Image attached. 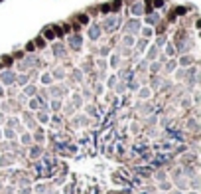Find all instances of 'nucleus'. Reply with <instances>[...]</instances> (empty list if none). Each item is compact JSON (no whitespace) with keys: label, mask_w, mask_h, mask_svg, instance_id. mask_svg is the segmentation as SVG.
Listing matches in <instances>:
<instances>
[{"label":"nucleus","mask_w":201,"mask_h":194,"mask_svg":"<svg viewBox=\"0 0 201 194\" xmlns=\"http://www.w3.org/2000/svg\"><path fill=\"white\" fill-rule=\"evenodd\" d=\"M16 81H18L20 85H26V83H28V75H20V77H16Z\"/></svg>","instance_id":"412c9836"},{"label":"nucleus","mask_w":201,"mask_h":194,"mask_svg":"<svg viewBox=\"0 0 201 194\" xmlns=\"http://www.w3.org/2000/svg\"><path fill=\"white\" fill-rule=\"evenodd\" d=\"M24 93L30 95V97H34V95H36V87H34V85H26V87H24Z\"/></svg>","instance_id":"2eb2a0df"},{"label":"nucleus","mask_w":201,"mask_h":194,"mask_svg":"<svg viewBox=\"0 0 201 194\" xmlns=\"http://www.w3.org/2000/svg\"><path fill=\"white\" fill-rule=\"evenodd\" d=\"M30 141H32V137H30L28 133H26V135H24V137H22V143H24V145H28Z\"/></svg>","instance_id":"7c9ffc66"},{"label":"nucleus","mask_w":201,"mask_h":194,"mask_svg":"<svg viewBox=\"0 0 201 194\" xmlns=\"http://www.w3.org/2000/svg\"><path fill=\"white\" fill-rule=\"evenodd\" d=\"M118 24H120V18L118 16H107L103 22V28L101 30H107V32H114L118 28Z\"/></svg>","instance_id":"f257e3e1"},{"label":"nucleus","mask_w":201,"mask_h":194,"mask_svg":"<svg viewBox=\"0 0 201 194\" xmlns=\"http://www.w3.org/2000/svg\"><path fill=\"white\" fill-rule=\"evenodd\" d=\"M140 28H142V24H140V20H138V18L128 20L126 26H124V30H126V32L130 34V36H132V34H138V32H140Z\"/></svg>","instance_id":"f03ea898"},{"label":"nucleus","mask_w":201,"mask_h":194,"mask_svg":"<svg viewBox=\"0 0 201 194\" xmlns=\"http://www.w3.org/2000/svg\"><path fill=\"white\" fill-rule=\"evenodd\" d=\"M101 32H103L101 26H91L89 32H87V36H89L91 40H99V38H101Z\"/></svg>","instance_id":"39448f33"},{"label":"nucleus","mask_w":201,"mask_h":194,"mask_svg":"<svg viewBox=\"0 0 201 194\" xmlns=\"http://www.w3.org/2000/svg\"><path fill=\"white\" fill-rule=\"evenodd\" d=\"M0 137H2V131H0Z\"/></svg>","instance_id":"58836bf2"},{"label":"nucleus","mask_w":201,"mask_h":194,"mask_svg":"<svg viewBox=\"0 0 201 194\" xmlns=\"http://www.w3.org/2000/svg\"><path fill=\"white\" fill-rule=\"evenodd\" d=\"M146 22H148L150 26H154V24L160 22V16L158 14H148V16H146Z\"/></svg>","instance_id":"6e6552de"},{"label":"nucleus","mask_w":201,"mask_h":194,"mask_svg":"<svg viewBox=\"0 0 201 194\" xmlns=\"http://www.w3.org/2000/svg\"><path fill=\"white\" fill-rule=\"evenodd\" d=\"M52 77H55V79H63V77H65V71L59 67V69H55V71L52 73Z\"/></svg>","instance_id":"4468645a"},{"label":"nucleus","mask_w":201,"mask_h":194,"mask_svg":"<svg viewBox=\"0 0 201 194\" xmlns=\"http://www.w3.org/2000/svg\"><path fill=\"white\" fill-rule=\"evenodd\" d=\"M173 69H176V62L172 60V62H168V66H166V71H173Z\"/></svg>","instance_id":"bb28decb"},{"label":"nucleus","mask_w":201,"mask_h":194,"mask_svg":"<svg viewBox=\"0 0 201 194\" xmlns=\"http://www.w3.org/2000/svg\"><path fill=\"white\" fill-rule=\"evenodd\" d=\"M37 63V57H34V56H28L26 60L22 62V67H34Z\"/></svg>","instance_id":"423d86ee"},{"label":"nucleus","mask_w":201,"mask_h":194,"mask_svg":"<svg viewBox=\"0 0 201 194\" xmlns=\"http://www.w3.org/2000/svg\"><path fill=\"white\" fill-rule=\"evenodd\" d=\"M37 105H40V101H37V99H32V101H30V109H37Z\"/></svg>","instance_id":"c85d7f7f"},{"label":"nucleus","mask_w":201,"mask_h":194,"mask_svg":"<svg viewBox=\"0 0 201 194\" xmlns=\"http://www.w3.org/2000/svg\"><path fill=\"white\" fill-rule=\"evenodd\" d=\"M36 141H37V143H42V141H43V133H42V131H37V133H36Z\"/></svg>","instance_id":"2f4dec72"},{"label":"nucleus","mask_w":201,"mask_h":194,"mask_svg":"<svg viewBox=\"0 0 201 194\" xmlns=\"http://www.w3.org/2000/svg\"><path fill=\"white\" fill-rule=\"evenodd\" d=\"M40 152H42V149H40V147H34V149H32V159L40 156Z\"/></svg>","instance_id":"a878e982"},{"label":"nucleus","mask_w":201,"mask_h":194,"mask_svg":"<svg viewBox=\"0 0 201 194\" xmlns=\"http://www.w3.org/2000/svg\"><path fill=\"white\" fill-rule=\"evenodd\" d=\"M73 75H75V79H77V81H81V79H83V75H81V71H79V69H75V73H73Z\"/></svg>","instance_id":"473e14b6"},{"label":"nucleus","mask_w":201,"mask_h":194,"mask_svg":"<svg viewBox=\"0 0 201 194\" xmlns=\"http://www.w3.org/2000/svg\"><path fill=\"white\" fill-rule=\"evenodd\" d=\"M24 121H26V125H28L30 129H34V127H36V121L32 119V115H28V113H26V115H24Z\"/></svg>","instance_id":"9b49d317"},{"label":"nucleus","mask_w":201,"mask_h":194,"mask_svg":"<svg viewBox=\"0 0 201 194\" xmlns=\"http://www.w3.org/2000/svg\"><path fill=\"white\" fill-rule=\"evenodd\" d=\"M160 67H162V63H158V62H152V66H150V69H152V71H154V73H156V71H160Z\"/></svg>","instance_id":"5701e85b"},{"label":"nucleus","mask_w":201,"mask_h":194,"mask_svg":"<svg viewBox=\"0 0 201 194\" xmlns=\"http://www.w3.org/2000/svg\"><path fill=\"white\" fill-rule=\"evenodd\" d=\"M156 56H158V46H152L148 50V60H156Z\"/></svg>","instance_id":"f8f14e48"},{"label":"nucleus","mask_w":201,"mask_h":194,"mask_svg":"<svg viewBox=\"0 0 201 194\" xmlns=\"http://www.w3.org/2000/svg\"><path fill=\"white\" fill-rule=\"evenodd\" d=\"M0 81L6 83V85H12V83H16V73H14V71H2Z\"/></svg>","instance_id":"7ed1b4c3"},{"label":"nucleus","mask_w":201,"mask_h":194,"mask_svg":"<svg viewBox=\"0 0 201 194\" xmlns=\"http://www.w3.org/2000/svg\"><path fill=\"white\" fill-rule=\"evenodd\" d=\"M81 44H83V38H81L79 34H73V36L69 38V46L73 48V50H79V48H81Z\"/></svg>","instance_id":"20e7f679"},{"label":"nucleus","mask_w":201,"mask_h":194,"mask_svg":"<svg viewBox=\"0 0 201 194\" xmlns=\"http://www.w3.org/2000/svg\"><path fill=\"white\" fill-rule=\"evenodd\" d=\"M114 83H117V77H111V79H108V85L112 87V85H114Z\"/></svg>","instance_id":"c9c22d12"},{"label":"nucleus","mask_w":201,"mask_h":194,"mask_svg":"<svg viewBox=\"0 0 201 194\" xmlns=\"http://www.w3.org/2000/svg\"><path fill=\"white\" fill-rule=\"evenodd\" d=\"M52 109H53V111H59V109H61V101L53 99V101H52Z\"/></svg>","instance_id":"4be33fe9"},{"label":"nucleus","mask_w":201,"mask_h":194,"mask_svg":"<svg viewBox=\"0 0 201 194\" xmlns=\"http://www.w3.org/2000/svg\"><path fill=\"white\" fill-rule=\"evenodd\" d=\"M53 81V77H52V73H43L42 75V83H46V85H49Z\"/></svg>","instance_id":"dca6fc26"},{"label":"nucleus","mask_w":201,"mask_h":194,"mask_svg":"<svg viewBox=\"0 0 201 194\" xmlns=\"http://www.w3.org/2000/svg\"><path fill=\"white\" fill-rule=\"evenodd\" d=\"M53 54H55V56H65V48L61 46V44H55V46H53Z\"/></svg>","instance_id":"9d476101"},{"label":"nucleus","mask_w":201,"mask_h":194,"mask_svg":"<svg viewBox=\"0 0 201 194\" xmlns=\"http://www.w3.org/2000/svg\"><path fill=\"white\" fill-rule=\"evenodd\" d=\"M189 129H197V123H195V121H193V119H191V121H189Z\"/></svg>","instance_id":"f704fd0d"},{"label":"nucleus","mask_w":201,"mask_h":194,"mask_svg":"<svg viewBox=\"0 0 201 194\" xmlns=\"http://www.w3.org/2000/svg\"><path fill=\"white\" fill-rule=\"evenodd\" d=\"M37 121H40V123H47V121H49V115L40 111V113H37Z\"/></svg>","instance_id":"ddd939ff"},{"label":"nucleus","mask_w":201,"mask_h":194,"mask_svg":"<svg viewBox=\"0 0 201 194\" xmlns=\"http://www.w3.org/2000/svg\"><path fill=\"white\" fill-rule=\"evenodd\" d=\"M4 135H6L8 139H16V133H14V129H12V127H10V129H6V131H4Z\"/></svg>","instance_id":"6ab92c4d"},{"label":"nucleus","mask_w":201,"mask_h":194,"mask_svg":"<svg viewBox=\"0 0 201 194\" xmlns=\"http://www.w3.org/2000/svg\"><path fill=\"white\" fill-rule=\"evenodd\" d=\"M164 44H166V38H164V36H160V38L156 40V46H164Z\"/></svg>","instance_id":"c756f323"},{"label":"nucleus","mask_w":201,"mask_h":194,"mask_svg":"<svg viewBox=\"0 0 201 194\" xmlns=\"http://www.w3.org/2000/svg\"><path fill=\"white\" fill-rule=\"evenodd\" d=\"M2 93H4V89H2V87H0V95H2Z\"/></svg>","instance_id":"4c0bfd02"},{"label":"nucleus","mask_w":201,"mask_h":194,"mask_svg":"<svg viewBox=\"0 0 201 194\" xmlns=\"http://www.w3.org/2000/svg\"><path fill=\"white\" fill-rule=\"evenodd\" d=\"M191 60H193L191 56H183L182 60H179V63H182V66H189V63H191Z\"/></svg>","instance_id":"f3484780"},{"label":"nucleus","mask_w":201,"mask_h":194,"mask_svg":"<svg viewBox=\"0 0 201 194\" xmlns=\"http://www.w3.org/2000/svg\"><path fill=\"white\" fill-rule=\"evenodd\" d=\"M166 54H168V56H173V54H176V48L168 44V46H166Z\"/></svg>","instance_id":"b1692460"},{"label":"nucleus","mask_w":201,"mask_h":194,"mask_svg":"<svg viewBox=\"0 0 201 194\" xmlns=\"http://www.w3.org/2000/svg\"><path fill=\"white\" fill-rule=\"evenodd\" d=\"M138 95H140L142 99H146V97H150V89H148V87H142V89H140V93H138Z\"/></svg>","instance_id":"a211bd4d"},{"label":"nucleus","mask_w":201,"mask_h":194,"mask_svg":"<svg viewBox=\"0 0 201 194\" xmlns=\"http://www.w3.org/2000/svg\"><path fill=\"white\" fill-rule=\"evenodd\" d=\"M132 14H134V16H142V14H144V4H142V2L134 4V6H132Z\"/></svg>","instance_id":"0eeeda50"},{"label":"nucleus","mask_w":201,"mask_h":194,"mask_svg":"<svg viewBox=\"0 0 201 194\" xmlns=\"http://www.w3.org/2000/svg\"><path fill=\"white\" fill-rule=\"evenodd\" d=\"M111 66H112V67L118 66V56H112V57H111Z\"/></svg>","instance_id":"cd10ccee"},{"label":"nucleus","mask_w":201,"mask_h":194,"mask_svg":"<svg viewBox=\"0 0 201 194\" xmlns=\"http://www.w3.org/2000/svg\"><path fill=\"white\" fill-rule=\"evenodd\" d=\"M2 121H4V115H2V113H0V123H2Z\"/></svg>","instance_id":"e433bc0d"},{"label":"nucleus","mask_w":201,"mask_h":194,"mask_svg":"<svg viewBox=\"0 0 201 194\" xmlns=\"http://www.w3.org/2000/svg\"><path fill=\"white\" fill-rule=\"evenodd\" d=\"M146 44H148L146 40H140V42L136 44V48H138V52H144V50H146Z\"/></svg>","instance_id":"aec40b11"},{"label":"nucleus","mask_w":201,"mask_h":194,"mask_svg":"<svg viewBox=\"0 0 201 194\" xmlns=\"http://www.w3.org/2000/svg\"><path fill=\"white\" fill-rule=\"evenodd\" d=\"M142 30V34H144V38H150V36H152V30L148 28V26H146V28H140Z\"/></svg>","instance_id":"393cba45"},{"label":"nucleus","mask_w":201,"mask_h":194,"mask_svg":"<svg viewBox=\"0 0 201 194\" xmlns=\"http://www.w3.org/2000/svg\"><path fill=\"white\" fill-rule=\"evenodd\" d=\"M122 46H126V48L134 46V38H132L130 34H126V36H124V38H122Z\"/></svg>","instance_id":"1a4fd4ad"},{"label":"nucleus","mask_w":201,"mask_h":194,"mask_svg":"<svg viewBox=\"0 0 201 194\" xmlns=\"http://www.w3.org/2000/svg\"><path fill=\"white\" fill-rule=\"evenodd\" d=\"M191 194H197V192H191Z\"/></svg>","instance_id":"ea45409f"},{"label":"nucleus","mask_w":201,"mask_h":194,"mask_svg":"<svg viewBox=\"0 0 201 194\" xmlns=\"http://www.w3.org/2000/svg\"><path fill=\"white\" fill-rule=\"evenodd\" d=\"M73 103L77 105V107H79V105H81V97H79V95H73Z\"/></svg>","instance_id":"72a5a7b5"}]
</instances>
